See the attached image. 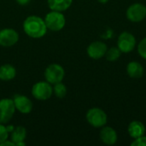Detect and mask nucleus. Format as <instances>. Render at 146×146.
Returning a JSON list of instances; mask_svg holds the SVG:
<instances>
[{
    "instance_id": "obj_1",
    "label": "nucleus",
    "mask_w": 146,
    "mask_h": 146,
    "mask_svg": "<svg viewBox=\"0 0 146 146\" xmlns=\"http://www.w3.org/2000/svg\"><path fill=\"white\" fill-rule=\"evenodd\" d=\"M23 30L28 37L40 38L46 34L48 29L44 19L38 15H30L23 22Z\"/></svg>"
},
{
    "instance_id": "obj_2",
    "label": "nucleus",
    "mask_w": 146,
    "mask_h": 146,
    "mask_svg": "<svg viewBox=\"0 0 146 146\" xmlns=\"http://www.w3.org/2000/svg\"><path fill=\"white\" fill-rule=\"evenodd\" d=\"M44 21L47 29L52 32L61 31L64 27L66 23V19L62 12L56 10H51L50 12L46 14Z\"/></svg>"
},
{
    "instance_id": "obj_3",
    "label": "nucleus",
    "mask_w": 146,
    "mask_h": 146,
    "mask_svg": "<svg viewBox=\"0 0 146 146\" xmlns=\"http://www.w3.org/2000/svg\"><path fill=\"white\" fill-rule=\"evenodd\" d=\"M87 122L95 128H102L107 124L108 116L107 114L99 108L90 109L86 115Z\"/></svg>"
},
{
    "instance_id": "obj_4",
    "label": "nucleus",
    "mask_w": 146,
    "mask_h": 146,
    "mask_svg": "<svg viewBox=\"0 0 146 146\" xmlns=\"http://www.w3.org/2000/svg\"><path fill=\"white\" fill-rule=\"evenodd\" d=\"M53 94V87L47 81H39L35 83L32 87L33 97L40 101L49 99Z\"/></svg>"
},
{
    "instance_id": "obj_5",
    "label": "nucleus",
    "mask_w": 146,
    "mask_h": 146,
    "mask_svg": "<svg viewBox=\"0 0 146 146\" xmlns=\"http://www.w3.org/2000/svg\"><path fill=\"white\" fill-rule=\"evenodd\" d=\"M64 76H65L64 68L57 63L50 64L44 70L45 80L51 85H55L56 83L62 82Z\"/></svg>"
},
{
    "instance_id": "obj_6",
    "label": "nucleus",
    "mask_w": 146,
    "mask_h": 146,
    "mask_svg": "<svg viewBox=\"0 0 146 146\" xmlns=\"http://www.w3.org/2000/svg\"><path fill=\"white\" fill-rule=\"evenodd\" d=\"M137 41L134 35L129 32H122L117 38V47L121 53H130L136 47Z\"/></svg>"
},
{
    "instance_id": "obj_7",
    "label": "nucleus",
    "mask_w": 146,
    "mask_h": 146,
    "mask_svg": "<svg viewBox=\"0 0 146 146\" xmlns=\"http://www.w3.org/2000/svg\"><path fill=\"white\" fill-rule=\"evenodd\" d=\"M15 106L13 99L3 98L0 100V123L7 124L14 116Z\"/></svg>"
},
{
    "instance_id": "obj_8",
    "label": "nucleus",
    "mask_w": 146,
    "mask_h": 146,
    "mask_svg": "<svg viewBox=\"0 0 146 146\" xmlns=\"http://www.w3.org/2000/svg\"><path fill=\"white\" fill-rule=\"evenodd\" d=\"M127 20L132 22H140L146 17V6L141 3L131 4L126 12Z\"/></svg>"
},
{
    "instance_id": "obj_9",
    "label": "nucleus",
    "mask_w": 146,
    "mask_h": 146,
    "mask_svg": "<svg viewBox=\"0 0 146 146\" xmlns=\"http://www.w3.org/2000/svg\"><path fill=\"white\" fill-rule=\"evenodd\" d=\"M107 50H108V46L104 42L94 41L88 45L86 52L89 57H91L92 59L99 60L104 56H105Z\"/></svg>"
},
{
    "instance_id": "obj_10",
    "label": "nucleus",
    "mask_w": 146,
    "mask_h": 146,
    "mask_svg": "<svg viewBox=\"0 0 146 146\" xmlns=\"http://www.w3.org/2000/svg\"><path fill=\"white\" fill-rule=\"evenodd\" d=\"M19 40L18 33L13 28H4L0 30V45L10 47L15 45Z\"/></svg>"
},
{
    "instance_id": "obj_11",
    "label": "nucleus",
    "mask_w": 146,
    "mask_h": 146,
    "mask_svg": "<svg viewBox=\"0 0 146 146\" xmlns=\"http://www.w3.org/2000/svg\"><path fill=\"white\" fill-rule=\"evenodd\" d=\"M13 101L15 106V110H17L21 114H29L33 110V102L24 95L15 94L13 98Z\"/></svg>"
},
{
    "instance_id": "obj_12",
    "label": "nucleus",
    "mask_w": 146,
    "mask_h": 146,
    "mask_svg": "<svg viewBox=\"0 0 146 146\" xmlns=\"http://www.w3.org/2000/svg\"><path fill=\"white\" fill-rule=\"evenodd\" d=\"M99 137L101 141L107 145H114L118 139L116 131L113 127H108L106 125L102 127L99 133Z\"/></svg>"
},
{
    "instance_id": "obj_13",
    "label": "nucleus",
    "mask_w": 146,
    "mask_h": 146,
    "mask_svg": "<svg viewBox=\"0 0 146 146\" xmlns=\"http://www.w3.org/2000/svg\"><path fill=\"white\" fill-rule=\"evenodd\" d=\"M145 131L146 128L144 123L139 121H133L127 127V133L133 139L145 135Z\"/></svg>"
},
{
    "instance_id": "obj_14",
    "label": "nucleus",
    "mask_w": 146,
    "mask_h": 146,
    "mask_svg": "<svg viewBox=\"0 0 146 146\" xmlns=\"http://www.w3.org/2000/svg\"><path fill=\"white\" fill-rule=\"evenodd\" d=\"M127 73L132 79H140L144 75V67L140 62L132 61L127 66Z\"/></svg>"
},
{
    "instance_id": "obj_15",
    "label": "nucleus",
    "mask_w": 146,
    "mask_h": 146,
    "mask_svg": "<svg viewBox=\"0 0 146 146\" xmlns=\"http://www.w3.org/2000/svg\"><path fill=\"white\" fill-rule=\"evenodd\" d=\"M47 3L51 10L63 12L71 6L73 0H47Z\"/></svg>"
},
{
    "instance_id": "obj_16",
    "label": "nucleus",
    "mask_w": 146,
    "mask_h": 146,
    "mask_svg": "<svg viewBox=\"0 0 146 146\" xmlns=\"http://www.w3.org/2000/svg\"><path fill=\"white\" fill-rule=\"evenodd\" d=\"M16 75V70L11 64H3L0 67V80L9 81L13 80Z\"/></svg>"
},
{
    "instance_id": "obj_17",
    "label": "nucleus",
    "mask_w": 146,
    "mask_h": 146,
    "mask_svg": "<svg viewBox=\"0 0 146 146\" xmlns=\"http://www.w3.org/2000/svg\"><path fill=\"white\" fill-rule=\"evenodd\" d=\"M10 137H11L10 140H12L15 143V145H16L20 142H23L27 137V130L22 126L15 127V129L11 132Z\"/></svg>"
},
{
    "instance_id": "obj_18",
    "label": "nucleus",
    "mask_w": 146,
    "mask_h": 146,
    "mask_svg": "<svg viewBox=\"0 0 146 146\" xmlns=\"http://www.w3.org/2000/svg\"><path fill=\"white\" fill-rule=\"evenodd\" d=\"M121 55V51L116 46V47H111L108 49L105 54V57L110 62H115L120 58Z\"/></svg>"
},
{
    "instance_id": "obj_19",
    "label": "nucleus",
    "mask_w": 146,
    "mask_h": 146,
    "mask_svg": "<svg viewBox=\"0 0 146 146\" xmlns=\"http://www.w3.org/2000/svg\"><path fill=\"white\" fill-rule=\"evenodd\" d=\"M53 93L56 95V98H63L67 94V87H66V86L62 82L55 84L54 87H53Z\"/></svg>"
},
{
    "instance_id": "obj_20",
    "label": "nucleus",
    "mask_w": 146,
    "mask_h": 146,
    "mask_svg": "<svg viewBox=\"0 0 146 146\" xmlns=\"http://www.w3.org/2000/svg\"><path fill=\"white\" fill-rule=\"evenodd\" d=\"M138 53L139 55L143 58L146 60V37L142 38L140 42L138 44Z\"/></svg>"
},
{
    "instance_id": "obj_21",
    "label": "nucleus",
    "mask_w": 146,
    "mask_h": 146,
    "mask_svg": "<svg viewBox=\"0 0 146 146\" xmlns=\"http://www.w3.org/2000/svg\"><path fill=\"white\" fill-rule=\"evenodd\" d=\"M9 137V133L6 129V126L4 124L0 123V144H2L3 141L8 139Z\"/></svg>"
},
{
    "instance_id": "obj_22",
    "label": "nucleus",
    "mask_w": 146,
    "mask_h": 146,
    "mask_svg": "<svg viewBox=\"0 0 146 146\" xmlns=\"http://www.w3.org/2000/svg\"><path fill=\"white\" fill-rule=\"evenodd\" d=\"M132 146H146V137L145 135L134 139V140L131 143Z\"/></svg>"
},
{
    "instance_id": "obj_23",
    "label": "nucleus",
    "mask_w": 146,
    "mask_h": 146,
    "mask_svg": "<svg viewBox=\"0 0 146 146\" xmlns=\"http://www.w3.org/2000/svg\"><path fill=\"white\" fill-rule=\"evenodd\" d=\"M0 145L1 146H15V143L12 141V140H8V139H6L5 141H3L2 144H0Z\"/></svg>"
},
{
    "instance_id": "obj_24",
    "label": "nucleus",
    "mask_w": 146,
    "mask_h": 146,
    "mask_svg": "<svg viewBox=\"0 0 146 146\" xmlns=\"http://www.w3.org/2000/svg\"><path fill=\"white\" fill-rule=\"evenodd\" d=\"M18 4L20 5H27L30 3L31 0H15Z\"/></svg>"
},
{
    "instance_id": "obj_25",
    "label": "nucleus",
    "mask_w": 146,
    "mask_h": 146,
    "mask_svg": "<svg viewBox=\"0 0 146 146\" xmlns=\"http://www.w3.org/2000/svg\"><path fill=\"white\" fill-rule=\"evenodd\" d=\"M6 129H7V131H8V133H11V132L15 129V127L13 126V125H8V126H6Z\"/></svg>"
},
{
    "instance_id": "obj_26",
    "label": "nucleus",
    "mask_w": 146,
    "mask_h": 146,
    "mask_svg": "<svg viewBox=\"0 0 146 146\" xmlns=\"http://www.w3.org/2000/svg\"><path fill=\"white\" fill-rule=\"evenodd\" d=\"M99 3H108L110 0H98Z\"/></svg>"
}]
</instances>
